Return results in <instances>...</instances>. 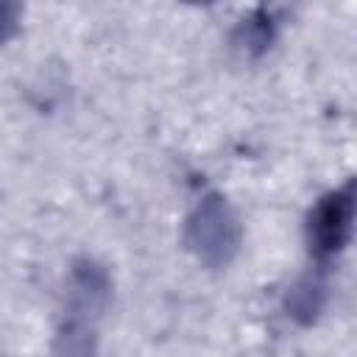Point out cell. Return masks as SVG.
Listing matches in <instances>:
<instances>
[{
    "label": "cell",
    "mask_w": 357,
    "mask_h": 357,
    "mask_svg": "<svg viewBox=\"0 0 357 357\" xmlns=\"http://www.w3.org/2000/svg\"><path fill=\"white\" fill-rule=\"evenodd\" d=\"M181 240L184 248L204 268L220 271L231 265V259L243 245V226L229 198L218 190L204 192L184 218Z\"/></svg>",
    "instance_id": "1"
},
{
    "label": "cell",
    "mask_w": 357,
    "mask_h": 357,
    "mask_svg": "<svg viewBox=\"0 0 357 357\" xmlns=\"http://www.w3.org/2000/svg\"><path fill=\"white\" fill-rule=\"evenodd\" d=\"M354 229V181L324 192L307 215V245L310 257L324 268L340 257Z\"/></svg>",
    "instance_id": "2"
},
{
    "label": "cell",
    "mask_w": 357,
    "mask_h": 357,
    "mask_svg": "<svg viewBox=\"0 0 357 357\" xmlns=\"http://www.w3.org/2000/svg\"><path fill=\"white\" fill-rule=\"evenodd\" d=\"M112 273L103 262L95 257H75L67 268V282H64V304L78 307L95 315H106L112 304Z\"/></svg>",
    "instance_id": "3"
},
{
    "label": "cell",
    "mask_w": 357,
    "mask_h": 357,
    "mask_svg": "<svg viewBox=\"0 0 357 357\" xmlns=\"http://www.w3.org/2000/svg\"><path fill=\"white\" fill-rule=\"evenodd\" d=\"M98 324H100V315L64 304L61 318L56 324L50 354L53 357H98V346H100Z\"/></svg>",
    "instance_id": "4"
},
{
    "label": "cell",
    "mask_w": 357,
    "mask_h": 357,
    "mask_svg": "<svg viewBox=\"0 0 357 357\" xmlns=\"http://www.w3.org/2000/svg\"><path fill=\"white\" fill-rule=\"evenodd\" d=\"M279 28H282V17L276 8H254L251 14H245L237 25H234V33H231V45L248 56V59H259L262 53L271 50V45L276 42L279 36Z\"/></svg>",
    "instance_id": "5"
},
{
    "label": "cell",
    "mask_w": 357,
    "mask_h": 357,
    "mask_svg": "<svg viewBox=\"0 0 357 357\" xmlns=\"http://www.w3.org/2000/svg\"><path fill=\"white\" fill-rule=\"evenodd\" d=\"M326 298H329V293H326L324 276L307 273L287 287L282 304H284V312L290 321H296L301 326H312L321 318V312L326 310Z\"/></svg>",
    "instance_id": "6"
},
{
    "label": "cell",
    "mask_w": 357,
    "mask_h": 357,
    "mask_svg": "<svg viewBox=\"0 0 357 357\" xmlns=\"http://www.w3.org/2000/svg\"><path fill=\"white\" fill-rule=\"evenodd\" d=\"M22 22V6L17 3H0V45H6Z\"/></svg>",
    "instance_id": "7"
}]
</instances>
